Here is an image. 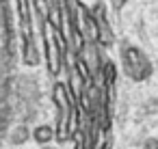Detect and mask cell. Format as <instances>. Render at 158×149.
<instances>
[{
  "mask_svg": "<svg viewBox=\"0 0 158 149\" xmlns=\"http://www.w3.org/2000/svg\"><path fill=\"white\" fill-rule=\"evenodd\" d=\"M52 102L56 106V127H54V140L65 143L74 138L80 127V106L69 93L65 82H54L52 87Z\"/></svg>",
  "mask_w": 158,
  "mask_h": 149,
  "instance_id": "cell-1",
  "label": "cell"
},
{
  "mask_svg": "<svg viewBox=\"0 0 158 149\" xmlns=\"http://www.w3.org/2000/svg\"><path fill=\"white\" fill-rule=\"evenodd\" d=\"M121 69H123V74L132 82H143L154 71L152 61L145 56V52L139 50L132 43H123L121 46Z\"/></svg>",
  "mask_w": 158,
  "mask_h": 149,
  "instance_id": "cell-2",
  "label": "cell"
},
{
  "mask_svg": "<svg viewBox=\"0 0 158 149\" xmlns=\"http://www.w3.org/2000/svg\"><path fill=\"white\" fill-rule=\"evenodd\" d=\"M93 22H95V43L100 48H110L115 43V33L108 24V15H106V7L102 2H98L95 7H89Z\"/></svg>",
  "mask_w": 158,
  "mask_h": 149,
  "instance_id": "cell-3",
  "label": "cell"
},
{
  "mask_svg": "<svg viewBox=\"0 0 158 149\" xmlns=\"http://www.w3.org/2000/svg\"><path fill=\"white\" fill-rule=\"evenodd\" d=\"M31 138L37 143V145H50L52 140H54V127H50V125H46V123H41V125H37L33 132H31Z\"/></svg>",
  "mask_w": 158,
  "mask_h": 149,
  "instance_id": "cell-4",
  "label": "cell"
},
{
  "mask_svg": "<svg viewBox=\"0 0 158 149\" xmlns=\"http://www.w3.org/2000/svg\"><path fill=\"white\" fill-rule=\"evenodd\" d=\"M28 138H31V130H28L26 125H15V127L9 132V143H11V145H15V147L24 145Z\"/></svg>",
  "mask_w": 158,
  "mask_h": 149,
  "instance_id": "cell-5",
  "label": "cell"
},
{
  "mask_svg": "<svg viewBox=\"0 0 158 149\" xmlns=\"http://www.w3.org/2000/svg\"><path fill=\"white\" fill-rule=\"evenodd\" d=\"M143 149H158V140L156 138H147L143 143Z\"/></svg>",
  "mask_w": 158,
  "mask_h": 149,
  "instance_id": "cell-6",
  "label": "cell"
},
{
  "mask_svg": "<svg viewBox=\"0 0 158 149\" xmlns=\"http://www.w3.org/2000/svg\"><path fill=\"white\" fill-rule=\"evenodd\" d=\"M126 2H128V0H110V5H113L115 11H121V9L126 7Z\"/></svg>",
  "mask_w": 158,
  "mask_h": 149,
  "instance_id": "cell-7",
  "label": "cell"
}]
</instances>
